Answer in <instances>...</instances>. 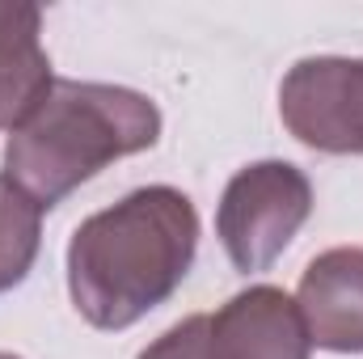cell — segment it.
<instances>
[{
	"mask_svg": "<svg viewBox=\"0 0 363 359\" xmlns=\"http://www.w3.org/2000/svg\"><path fill=\"white\" fill-rule=\"evenodd\" d=\"M43 245V207L0 174V292H13L34 270Z\"/></svg>",
	"mask_w": 363,
	"mask_h": 359,
	"instance_id": "ba28073f",
	"label": "cell"
},
{
	"mask_svg": "<svg viewBox=\"0 0 363 359\" xmlns=\"http://www.w3.org/2000/svg\"><path fill=\"white\" fill-rule=\"evenodd\" d=\"M157 140L161 110L148 93L101 81H55L43 106L9 136L4 178L51 211L81 182Z\"/></svg>",
	"mask_w": 363,
	"mask_h": 359,
	"instance_id": "7a4b0ae2",
	"label": "cell"
},
{
	"mask_svg": "<svg viewBox=\"0 0 363 359\" xmlns=\"http://www.w3.org/2000/svg\"><path fill=\"white\" fill-rule=\"evenodd\" d=\"M211 317V359H308L313 343L296 296L274 283H254Z\"/></svg>",
	"mask_w": 363,
	"mask_h": 359,
	"instance_id": "5b68a950",
	"label": "cell"
},
{
	"mask_svg": "<svg viewBox=\"0 0 363 359\" xmlns=\"http://www.w3.org/2000/svg\"><path fill=\"white\" fill-rule=\"evenodd\" d=\"M313 216V182L291 161H254L237 170L216 207V233L228 263L258 275L279 263Z\"/></svg>",
	"mask_w": 363,
	"mask_h": 359,
	"instance_id": "3957f363",
	"label": "cell"
},
{
	"mask_svg": "<svg viewBox=\"0 0 363 359\" xmlns=\"http://www.w3.org/2000/svg\"><path fill=\"white\" fill-rule=\"evenodd\" d=\"M199 211L178 186H140L93 211L68 241V296L93 330H127L182 287Z\"/></svg>",
	"mask_w": 363,
	"mask_h": 359,
	"instance_id": "6da1fadb",
	"label": "cell"
},
{
	"mask_svg": "<svg viewBox=\"0 0 363 359\" xmlns=\"http://www.w3.org/2000/svg\"><path fill=\"white\" fill-rule=\"evenodd\" d=\"M308 343L334 355L363 351V245H334L317 254L296 287Z\"/></svg>",
	"mask_w": 363,
	"mask_h": 359,
	"instance_id": "8992f818",
	"label": "cell"
},
{
	"mask_svg": "<svg viewBox=\"0 0 363 359\" xmlns=\"http://www.w3.org/2000/svg\"><path fill=\"white\" fill-rule=\"evenodd\" d=\"M0 359H21V355H13V351H0Z\"/></svg>",
	"mask_w": 363,
	"mask_h": 359,
	"instance_id": "30bf717a",
	"label": "cell"
},
{
	"mask_svg": "<svg viewBox=\"0 0 363 359\" xmlns=\"http://www.w3.org/2000/svg\"><path fill=\"white\" fill-rule=\"evenodd\" d=\"M140 359H211V317L194 313L178 326H169L157 343H148Z\"/></svg>",
	"mask_w": 363,
	"mask_h": 359,
	"instance_id": "9c48e42d",
	"label": "cell"
},
{
	"mask_svg": "<svg viewBox=\"0 0 363 359\" xmlns=\"http://www.w3.org/2000/svg\"><path fill=\"white\" fill-rule=\"evenodd\" d=\"M283 127L334 157L363 153V60L347 55H308L287 68L279 85Z\"/></svg>",
	"mask_w": 363,
	"mask_h": 359,
	"instance_id": "277c9868",
	"label": "cell"
},
{
	"mask_svg": "<svg viewBox=\"0 0 363 359\" xmlns=\"http://www.w3.org/2000/svg\"><path fill=\"white\" fill-rule=\"evenodd\" d=\"M51 85L43 9L30 0H0V131H17L43 106Z\"/></svg>",
	"mask_w": 363,
	"mask_h": 359,
	"instance_id": "52a82bcc",
	"label": "cell"
}]
</instances>
